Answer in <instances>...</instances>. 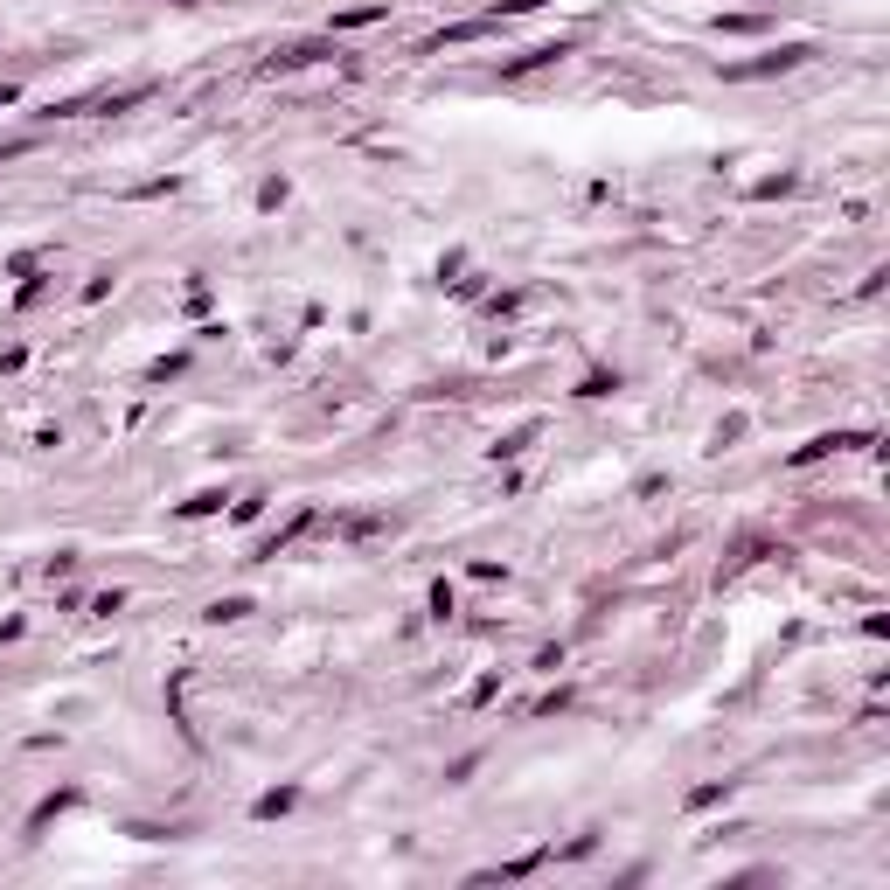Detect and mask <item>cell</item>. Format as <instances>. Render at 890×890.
<instances>
[{
	"instance_id": "cell-16",
	"label": "cell",
	"mask_w": 890,
	"mask_h": 890,
	"mask_svg": "<svg viewBox=\"0 0 890 890\" xmlns=\"http://www.w3.org/2000/svg\"><path fill=\"white\" fill-rule=\"evenodd\" d=\"M216 508H223V494H216V487H209V494H195V501H181V515H216Z\"/></svg>"
},
{
	"instance_id": "cell-15",
	"label": "cell",
	"mask_w": 890,
	"mask_h": 890,
	"mask_svg": "<svg viewBox=\"0 0 890 890\" xmlns=\"http://www.w3.org/2000/svg\"><path fill=\"white\" fill-rule=\"evenodd\" d=\"M751 195H758V202H772V195H793V174H772V181H758Z\"/></svg>"
},
{
	"instance_id": "cell-13",
	"label": "cell",
	"mask_w": 890,
	"mask_h": 890,
	"mask_svg": "<svg viewBox=\"0 0 890 890\" xmlns=\"http://www.w3.org/2000/svg\"><path fill=\"white\" fill-rule=\"evenodd\" d=\"M717 28H724V35H758V28H765V21H758V14H724V21H717Z\"/></svg>"
},
{
	"instance_id": "cell-9",
	"label": "cell",
	"mask_w": 890,
	"mask_h": 890,
	"mask_svg": "<svg viewBox=\"0 0 890 890\" xmlns=\"http://www.w3.org/2000/svg\"><path fill=\"white\" fill-rule=\"evenodd\" d=\"M369 21H390V7H383V0H369V7H348V14H334V35H348V28H369Z\"/></svg>"
},
{
	"instance_id": "cell-7",
	"label": "cell",
	"mask_w": 890,
	"mask_h": 890,
	"mask_svg": "<svg viewBox=\"0 0 890 890\" xmlns=\"http://www.w3.org/2000/svg\"><path fill=\"white\" fill-rule=\"evenodd\" d=\"M77 800H84V793H77V786H63V793H49V800H42V807H35V814H28V842H35V835H42V828H49V821H56V814H70V807H77Z\"/></svg>"
},
{
	"instance_id": "cell-12",
	"label": "cell",
	"mask_w": 890,
	"mask_h": 890,
	"mask_svg": "<svg viewBox=\"0 0 890 890\" xmlns=\"http://www.w3.org/2000/svg\"><path fill=\"white\" fill-rule=\"evenodd\" d=\"M731 786H738V779H724V786H696V793H689V807L703 814V807H717V800H731Z\"/></svg>"
},
{
	"instance_id": "cell-4",
	"label": "cell",
	"mask_w": 890,
	"mask_h": 890,
	"mask_svg": "<svg viewBox=\"0 0 890 890\" xmlns=\"http://www.w3.org/2000/svg\"><path fill=\"white\" fill-rule=\"evenodd\" d=\"M564 56H571V42H536V49L508 56V63H501V77H529V70H543V63H564Z\"/></svg>"
},
{
	"instance_id": "cell-18",
	"label": "cell",
	"mask_w": 890,
	"mask_h": 890,
	"mask_svg": "<svg viewBox=\"0 0 890 890\" xmlns=\"http://www.w3.org/2000/svg\"><path fill=\"white\" fill-rule=\"evenodd\" d=\"M174 7H195V0H174Z\"/></svg>"
},
{
	"instance_id": "cell-5",
	"label": "cell",
	"mask_w": 890,
	"mask_h": 890,
	"mask_svg": "<svg viewBox=\"0 0 890 890\" xmlns=\"http://www.w3.org/2000/svg\"><path fill=\"white\" fill-rule=\"evenodd\" d=\"M849 445H870V432H821V439H807L793 452V466H814V459H828V452H849Z\"/></svg>"
},
{
	"instance_id": "cell-14",
	"label": "cell",
	"mask_w": 890,
	"mask_h": 890,
	"mask_svg": "<svg viewBox=\"0 0 890 890\" xmlns=\"http://www.w3.org/2000/svg\"><path fill=\"white\" fill-rule=\"evenodd\" d=\"M605 390H619V376H605V369H592V376L578 383V397H605Z\"/></svg>"
},
{
	"instance_id": "cell-2",
	"label": "cell",
	"mask_w": 890,
	"mask_h": 890,
	"mask_svg": "<svg viewBox=\"0 0 890 890\" xmlns=\"http://www.w3.org/2000/svg\"><path fill=\"white\" fill-rule=\"evenodd\" d=\"M153 84H126V91H98V98H70V105H56V119H91V112H133V105H147Z\"/></svg>"
},
{
	"instance_id": "cell-1",
	"label": "cell",
	"mask_w": 890,
	"mask_h": 890,
	"mask_svg": "<svg viewBox=\"0 0 890 890\" xmlns=\"http://www.w3.org/2000/svg\"><path fill=\"white\" fill-rule=\"evenodd\" d=\"M800 63H814V42H779V49L751 56V63H724V77H731V84H758V77H786V70H800Z\"/></svg>"
},
{
	"instance_id": "cell-3",
	"label": "cell",
	"mask_w": 890,
	"mask_h": 890,
	"mask_svg": "<svg viewBox=\"0 0 890 890\" xmlns=\"http://www.w3.org/2000/svg\"><path fill=\"white\" fill-rule=\"evenodd\" d=\"M327 56H341L334 35H320V42H279L265 56V77H286V70H306V63H327Z\"/></svg>"
},
{
	"instance_id": "cell-8",
	"label": "cell",
	"mask_w": 890,
	"mask_h": 890,
	"mask_svg": "<svg viewBox=\"0 0 890 890\" xmlns=\"http://www.w3.org/2000/svg\"><path fill=\"white\" fill-rule=\"evenodd\" d=\"M536 432H543V425H536V418H529V425H515V432H508V439H494V445H487V452H494V459H522V452H529V445H536Z\"/></svg>"
},
{
	"instance_id": "cell-10",
	"label": "cell",
	"mask_w": 890,
	"mask_h": 890,
	"mask_svg": "<svg viewBox=\"0 0 890 890\" xmlns=\"http://www.w3.org/2000/svg\"><path fill=\"white\" fill-rule=\"evenodd\" d=\"M293 800H299V786H279V793H265L251 814H258V821H279V814H293Z\"/></svg>"
},
{
	"instance_id": "cell-6",
	"label": "cell",
	"mask_w": 890,
	"mask_h": 890,
	"mask_svg": "<svg viewBox=\"0 0 890 890\" xmlns=\"http://www.w3.org/2000/svg\"><path fill=\"white\" fill-rule=\"evenodd\" d=\"M306 529H313V508H293V522H279L272 536H258V557H279V550H293Z\"/></svg>"
},
{
	"instance_id": "cell-11",
	"label": "cell",
	"mask_w": 890,
	"mask_h": 890,
	"mask_svg": "<svg viewBox=\"0 0 890 890\" xmlns=\"http://www.w3.org/2000/svg\"><path fill=\"white\" fill-rule=\"evenodd\" d=\"M244 612H251V598H216V605H209L216 626H230V619H244Z\"/></svg>"
},
{
	"instance_id": "cell-17",
	"label": "cell",
	"mask_w": 890,
	"mask_h": 890,
	"mask_svg": "<svg viewBox=\"0 0 890 890\" xmlns=\"http://www.w3.org/2000/svg\"><path fill=\"white\" fill-rule=\"evenodd\" d=\"M432 612H439V619H452V585H445V578L432 585Z\"/></svg>"
}]
</instances>
